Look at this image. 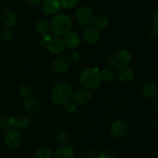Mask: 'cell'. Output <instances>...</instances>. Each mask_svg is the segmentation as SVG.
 I'll list each match as a JSON object with an SVG mask.
<instances>
[{
    "label": "cell",
    "mask_w": 158,
    "mask_h": 158,
    "mask_svg": "<svg viewBox=\"0 0 158 158\" xmlns=\"http://www.w3.org/2000/svg\"><path fill=\"white\" fill-rule=\"evenodd\" d=\"M79 81L86 89H96L101 82L100 71L97 68H85L79 75Z\"/></svg>",
    "instance_id": "cell-1"
},
{
    "label": "cell",
    "mask_w": 158,
    "mask_h": 158,
    "mask_svg": "<svg viewBox=\"0 0 158 158\" xmlns=\"http://www.w3.org/2000/svg\"><path fill=\"white\" fill-rule=\"evenodd\" d=\"M72 27L71 19L66 14H58L52 19L50 23V30L56 37H64L70 32Z\"/></svg>",
    "instance_id": "cell-2"
},
{
    "label": "cell",
    "mask_w": 158,
    "mask_h": 158,
    "mask_svg": "<svg viewBox=\"0 0 158 158\" xmlns=\"http://www.w3.org/2000/svg\"><path fill=\"white\" fill-rule=\"evenodd\" d=\"M73 89L69 84L60 82L54 85L51 91V99L56 105H65L72 99Z\"/></svg>",
    "instance_id": "cell-3"
},
{
    "label": "cell",
    "mask_w": 158,
    "mask_h": 158,
    "mask_svg": "<svg viewBox=\"0 0 158 158\" xmlns=\"http://www.w3.org/2000/svg\"><path fill=\"white\" fill-rule=\"evenodd\" d=\"M94 12L89 6H82L76 12V20L83 26H88L93 23L94 19Z\"/></svg>",
    "instance_id": "cell-4"
},
{
    "label": "cell",
    "mask_w": 158,
    "mask_h": 158,
    "mask_svg": "<svg viewBox=\"0 0 158 158\" xmlns=\"http://www.w3.org/2000/svg\"><path fill=\"white\" fill-rule=\"evenodd\" d=\"M23 141V136L17 129H9L5 136V143L9 148L15 149L19 147Z\"/></svg>",
    "instance_id": "cell-5"
},
{
    "label": "cell",
    "mask_w": 158,
    "mask_h": 158,
    "mask_svg": "<svg viewBox=\"0 0 158 158\" xmlns=\"http://www.w3.org/2000/svg\"><path fill=\"white\" fill-rule=\"evenodd\" d=\"M110 133L111 136L117 139H122L125 137L128 133L127 123L121 119L114 121L110 127Z\"/></svg>",
    "instance_id": "cell-6"
},
{
    "label": "cell",
    "mask_w": 158,
    "mask_h": 158,
    "mask_svg": "<svg viewBox=\"0 0 158 158\" xmlns=\"http://www.w3.org/2000/svg\"><path fill=\"white\" fill-rule=\"evenodd\" d=\"M46 43V46L49 53L55 55L62 54L65 49V44L63 40L60 37L56 36H52L48 39Z\"/></svg>",
    "instance_id": "cell-7"
},
{
    "label": "cell",
    "mask_w": 158,
    "mask_h": 158,
    "mask_svg": "<svg viewBox=\"0 0 158 158\" xmlns=\"http://www.w3.org/2000/svg\"><path fill=\"white\" fill-rule=\"evenodd\" d=\"M100 29L92 25H88L83 31V37L84 41L88 44H94L100 39Z\"/></svg>",
    "instance_id": "cell-8"
},
{
    "label": "cell",
    "mask_w": 158,
    "mask_h": 158,
    "mask_svg": "<svg viewBox=\"0 0 158 158\" xmlns=\"http://www.w3.org/2000/svg\"><path fill=\"white\" fill-rule=\"evenodd\" d=\"M73 100L77 105H85L89 104L92 100V94L86 88L77 90L73 93Z\"/></svg>",
    "instance_id": "cell-9"
},
{
    "label": "cell",
    "mask_w": 158,
    "mask_h": 158,
    "mask_svg": "<svg viewBox=\"0 0 158 158\" xmlns=\"http://www.w3.org/2000/svg\"><path fill=\"white\" fill-rule=\"evenodd\" d=\"M62 6L60 0H43L42 11L46 15H54L60 10Z\"/></svg>",
    "instance_id": "cell-10"
},
{
    "label": "cell",
    "mask_w": 158,
    "mask_h": 158,
    "mask_svg": "<svg viewBox=\"0 0 158 158\" xmlns=\"http://www.w3.org/2000/svg\"><path fill=\"white\" fill-rule=\"evenodd\" d=\"M117 74L120 81L128 83L132 81L134 77V73L132 68L127 64H119L117 67Z\"/></svg>",
    "instance_id": "cell-11"
},
{
    "label": "cell",
    "mask_w": 158,
    "mask_h": 158,
    "mask_svg": "<svg viewBox=\"0 0 158 158\" xmlns=\"http://www.w3.org/2000/svg\"><path fill=\"white\" fill-rule=\"evenodd\" d=\"M52 69L59 74L66 73L70 68V60L65 57H58L52 63Z\"/></svg>",
    "instance_id": "cell-12"
},
{
    "label": "cell",
    "mask_w": 158,
    "mask_h": 158,
    "mask_svg": "<svg viewBox=\"0 0 158 158\" xmlns=\"http://www.w3.org/2000/svg\"><path fill=\"white\" fill-rule=\"evenodd\" d=\"M8 120L10 126L14 127L17 129H26L31 123L30 119L26 116H22L19 117L11 116L8 118Z\"/></svg>",
    "instance_id": "cell-13"
},
{
    "label": "cell",
    "mask_w": 158,
    "mask_h": 158,
    "mask_svg": "<svg viewBox=\"0 0 158 158\" xmlns=\"http://www.w3.org/2000/svg\"><path fill=\"white\" fill-rule=\"evenodd\" d=\"M142 92L147 99H154L158 94L157 85L153 81L146 82L142 87Z\"/></svg>",
    "instance_id": "cell-14"
},
{
    "label": "cell",
    "mask_w": 158,
    "mask_h": 158,
    "mask_svg": "<svg viewBox=\"0 0 158 158\" xmlns=\"http://www.w3.org/2000/svg\"><path fill=\"white\" fill-rule=\"evenodd\" d=\"M65 46L69 49H75L80 44V37L77 33L69 32L64 36L63 38Z\"/></svg>",
    "instance_id": "cell-15"
},
{
    "label": "cell",
    "mask_w": 158,
    "mask_h": 158,
    "mask_svg": "<svg viewBox=\"0 0 158 158\" xmlns=\"http://www.w3.org/2000/svg\"><path fill=\"white\" fill-rule=\"evenodd\" d=\"M1 20L2 24L6 28H13L16 26V15L11 10H5L1 15Z\"/></svg>",
    "instance_id": "cell-16"
},
{
    "label": "cell",
    "mask_w": 158,
    "mask_h": 158,
    "mask_svg": "<svg viewBox=\"0 0 158 158\" xmlns=\"http://www.w3.org/2000/svg\"><path fill=\"white\" fill-rule=\"evenodd\" d=\"M75 150L72 147L68 145L59 147L52 155L53 158H75Z\"/></svg>",
    "instance_id": "cell-17"
},
{
    "label": "cell",
    "mask_w": 158,
    "mask_h": 158,
    "mask_svg": "<svg viewBox=\"0 0 158 158\" xmlns=\"http://www.w3.org/2000/svg\"><path fill=\"white\" fill-rule=\"evenodd\" d=\"M24 108L26 112L31 114H35L41 109V104L35 98H29L24 102Z\"/></svg>",
    "instance_id": "cell-18"
},
{
    "label": "cell",
    "mask_w": 158,
    "mask_h": 158,
    "mask_svg": "<svg viewBox=\"0 0 158 158\" xmlns=\"http://www.w3.org/2000/svg\"><path fill=\"white\" fill-rule=\"evenodd\" d=\"M115 56L117 57L120 64H127L132 60V54H131V51L127 49L118 50L116 52Z\"/></svg>",
    "instance_id": "cell-19"
},
{
    "label": "cell",
    "mask_w": 158,
    "mask_h": 158,
    "mask_svg": "<svg viewBox=\"0 0 158 158\" xmlns=\"http://www.w3.org/2000/svg\"><path fill=\"white\" fill-rule=\"evenodd\" d=\"M100 76L101 81H103L106 82V83L113 82L116 79V73L109 68L102 69L100 71Z\"/></svg>",
    "instance_id": "cell-20"
},
{
    "label": "cell",
    "mask_w": 158,
    "mask_h": 158,
    "mask_svg": "<svg viewBox=\"0 0 158 158\" xmlns=\"http://www.w3.org/2000/svg\"><path fill=\"white\" fill-rule=\"evenodd\" d=\"M35 29L41 35H46V34L49 33V30H50V23L46 20L42 19V20L37 21L36 24H35Z\"/></svg>",
    "instance_id": "cell-21"
},
{
    "label": "cell",
    "mask_w": 158,
    "mask_h": 158,
    "mask_svg": "<svg viewBox=\"0 0 158 158\" xmlns=\"http://www.w3.org/2000/svg\"><path fill=\"white\" fill-rule=\"evenodd\" d=\"M94 26H96L98 29H105L107 28L109 25V21L108 19L105 15H99L94 17Z\"/></svg>",
    "instance_id": "cell-22"
},
{
    "label": "cell",
    "mask_w": 158,
    "mask_h": 158,
    "mask_svg": "<svg viewBox=\"0 0 158 158\" xmlns=\"http://www.w3.org/2000/svg\"><path fill=\"white\" fill-rule=\"evenodd\" d=\"M33 158H52V152L47 147H41L35 150Z\"/></svg>",
    "instance_id": "cell-23"
},
{
    "label": "cell",
    "mask_w": 158,
    "mask_h": 158,
    "mask_svg": "<svg viewBox=\"0 0 158 158\" xmlns=\"http://www.w3.org/2000/svg\"><path fill=\"white\" fill-rule=\"evenodd\" d=\"M56 141L60 145H67V143L69 141V134L65 131L59 132L58 134H57L56 136Z\"/></svg>",
    "instance_id": "cell-24"
},
{
    "label": "cell",
    "mask_w": 158,
    "mask_h": 158,
    "mask_svg": "<svg viewBox=\"0 0 158 158\" xmlns=\"http://www.w3.org/2000/svg\"><path fill=\"white\" fill-rule=\"evenodd\" d=\"M19 92L20 96H21L22 99H27L31 97L32 95V89H31L30 87L27 85H21V87L19 88Z\"/></svg>",
    "instance_id": "cell-25"
},
{
    "label": "cell",
    "mask_w": 158,
    "mask_h": 158,
    "mask_svg": "<svg viewBox=\"0 0 158 158\" xmlns=\"http://www.w3.org/2000/svg\"><path fill=\"white\" fill-rule=\"evenodd\" d=\"M2 40L6 43H9L13 39L14 37V32L11 28H6L3 29L1 34Z\"/></svg>",
    "instance_id": "cell-26"
},
{
    "label": "cell",
    "mask_w": 158,
    "mask_h": 158,
    "mask_svg": "<svg viewBox=\"0 0 158 158\" xmlns=\"http://www.w3.org/2000/svg\"><path fill=\"white\" fill-rule=\"evenodd\" d=\"M61 6L65 9H73L78 5L80 0H60Z\"/></svg>",
    "instance_id": "cell-27"
},
{
    "label": "cell",
    "mask_w": 158,
    "mask_h": 158,
    "mask_svg": "<svg viewBox=\"0 0 158 158\" xmlns=\"http://www.w3.org/2000/svg\"><path fill=\"white\" fill-rule=\"evenodd\" d=\"M97 158H116V155L111 150H103L98 153Z\"/></svg>",
    "instance_id": "cell-28"
},
{
    "label": "cell",
    "mask_w": 158,
    "mask_h": 158,
    "mask_svg": "<svg viewBox=\"0 0 158 158\" xmlns=\"http://www.w3.org/2000/svg\"><path fill=\"white\" fill-rule=\"evenodd\" d=\"M106 63H107L108 66L111 67V68H117V67L120 64V63H119L118 60H117L115 54L108 57L107 60H106Z\"/></svg>",
    "instance_id": "cell-29"
},
{
    "label": "cell",
    "mask_w": 158,
    "mask_h": 158,
    "mask_svg": "<svg viewBox=\"0 0 158 158\" xmlns=\"http://www.w3.org/2000/svg\"><path fill=\"white\" fill-rule=\"evenodd\" d=\"M65 108L69 112H74L77 110V105L73 99H71V100H69V102H67L65 104Z\"/></svg>",
    "instance_id": "cell-30"
},
{
    "label": "cell",
    "mask_w": 158,
    "mask_h": 158,
    "mask_svg": "<svg viewBox=\"0 0 158 158\" xmlns=\"http://www.w3.org/2000/svg\"><path fill=\"white\" fill-rule=\"evenodd\" d=\"M11 128L10 125L9 123V120L7 118L2 117L0 118V129L2 130H7Z\"/></svg>",
    "instance_id": "cell-31"
},
{
    "label": "cell",
    "mask_w": 158,
    "mask_h": 158,
    "mask_svg": "<svg viewBox=\"0 0 158 158\" xmlns=\"http://www.w3.org/2000/svg\"><path fill=\"white\" fill-rule=\"evenodd\" d=\"M150 36L153 39H158V25L154 24L150 30Z\"/></svg>",
    "instance_id": "cell-32"
},
{
    "label": "cell",
    "mask_w": 158,
    "mask_h": 158,
    "mask_svg": "<svg viewBox=\"0 0 158 158\" xmlns=\"http://www.w3.org/2000/svg\"><path fill=\"white\" fill-rule=\"evenodd\" d=\"M86 158H97V152L94 150V149H89V150H87L86 152Z\"/></svg>",
    "instance_id": "cell-33"
},
{
    "label": "cell",
    "mask_w": 158,
    "mask_h": 158,
    "mask_svg": "<svg viewBox=\"0 0 158 158\" xmlns=\"http://www.w3.org/2000/svg\"><path fill=\"white\" fill-rule=\"evenodd\" d=\"M152 20L154 23V24L158 25V8L154 11L152 14Z\"/></svg>",
    "instance_id": "cell-34"
},
{
    "label": "cell",
    "mask_w": 158,
    "mask_h": 158,
    "mask_svg": "<svg viewBox=\"0 0 158 158\" xmlns=\"http://www.w3.org/2000/svg\"><path fill=\"white\" fill-rule=\"evenodd\" d=\"M79 58V54L77 52H76V51H74V52L71 53L70 54V56H69V60H72V61H76V60H77V59Z\"/></svg>",
    "instance_id": "cell-35"
},
{
    "label": "cell",
    "mask_w": 158,
    "mask_h": 158,
    "mask_svg": "<svg viewBox=\"0 0 158 158\" xmlns=\"http://www.w3.org/2000/svg\"><path fill=\"white\" fill-rule=\"evenodd\" d=\"M41 1L42 0H26V2L28 3V4L32 6H37V5H39L40 2H41Z\"/></svg>",
    "instance_id": "cell-36"
},
{
    "label": "cell",
    "mask_w": 158,
    "mask_h": 158,
    "mask_svg": "<svg viewBox=\"0 0 158 158\" xmlns=\"http://www.w3.org/2000/svg\"><path fill=\"white\" fill-rule=\"evenodd\" d=\"M154 107H155V108L157 110H158V99L155 101V102H154Z\"/></svg>",
    "instance_id": "cell-37"
}]
</instances>
